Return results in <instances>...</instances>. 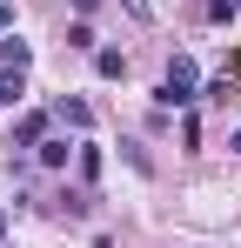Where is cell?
I'll use <instances>...</instances> for the list:
<instances>
[{
	"mask_svg": "<svg viewBox=\"0 0 241 248\" xmlns=\"http://www.w3.org/2000/svg\"><path fill=\"white\" fill-rule=\"evenodd\" d=\"M27 101V67H0V108H20Z\"/></svg>",
	"mask_w": 241,
	"mask_h": 248,
	"instance_id": "7a4b0ae2",
	"label": "cell"
},
{
	"mask_svg": "<svg viewBox=\"0 0 241 248\" xmlns=\"http://www.w3.org/2000/svg\"><path fill=\"white\" fill-rule=\"evenodd\" d=\"M154 101L167 108V114H174V108H195V101H201V74H195V61H188V54H174V61H167V74H161Z\"/></svg>",
	"mask_w": 241,
	"mask_h": 248,
	"instance_id": "6da1fadb",
	"label": "cell"
},
{
	"mask_svg": "<svg viewBox=\"0 0 241 248\" xmlns=\"http://www.w3.org/2000/svg\"><path fill=\"white\" fill-rule=\"evenodd\" d=\"M7 27H14V7H7V0H0V34H7Z\"/></svg>",
	"mask_w": 241,
	"mask_h": 248,
	"instance_id": "8fae6325",
	"label": "cell"
},
{
	"mask_svg": "<svg viewBox=\"0 0 241 248\" xmlns=\"http://www.w3.org/2000/svg\"><path fill=\"white\" fill-rule=\"evenodd\" d=\"M60 121H67V127H80V134H87V127H94V108H87L80 94H67V101H60Z\"/></svg>",
	"mask_w": 241,
	"mask_h": 248,
	"instance_id": "5b68a950",
	"label": "cell"
},
{
	"mask_svg": "<svg viewBox=\"0 0 241 248\" xmlns=\"http://www.w3.org/2000/svg\"><path fill=\"white\" fill-rule=\"evenodd\" d=\"M74 168H80V181H94V174H101V148L80 141V148H74Z\"/></svg>",
	"mask_w": 241,
	"mask_h": 248,
	"instance_id": "52a82bcc",
	"label": "cell"
},
{
	"mask_svg": "<svg viewBox=\"0 0 241 248\" xmlns=\"http://www.w3.org/2000/svg\"><path fill=\"white\" fill-rule=\"evenodd\" d=\"M67 47H80V54H94L101 41H94V27H87V20H74V27H67Z\"/></svg>",
	"mask_w": 241,
	"mask_h": 248,
	"instance_id": "9c48e42d",
	"label": "cell"
},
{
	"mask_svg": "<svg viewBox=\"0 0 241 248\" xmlns=\"http://www.w3.org/2000/svg\"><path fill=\"white\" fill-rule=\"evenodd\" d=\"M40 168H67V141H54V134H40Z\"/></svg>",
	"mask_w": 241,
	"mask_h": 248,
	"instance_id": "ba28073f",
	"label": "cell"
},
{
	"mask_svg": "<svg viewBox=\"0 0 241 248\" xmlns=\"http://www.w3.org/2000/svg\"><path fill=\"white\" fill-rule=\"evenodd\" d=\"M120 7H127L134 20H154V7H148V0H120Z\"/></svg>",
	"mask_w": 241,
	"mask_h": 248,
	"instance_id": "30bf717a",
	"label": "cell"
},
{
	"mask_svg": "<svg viewBox=\"0 0 241 248\" xmlns=\"http://www.w3.org/2000/svg\"><path fill=\"white\" fill-rule=\"evenodd\" d=\"M235 14H241V0H235Z\"/></svg>",
	"mask_w": 241,
	"mask_h": 248,
	"instance_id": "4fadbf2b",
	"label": "cell"
},
{
	"mask_svg": "<svg viewBox=\"0 0 241 248\" xmlns=\"http://www.w3.org/2000/svg\"><path fill=\"white\" fill-rule=\"evenodd\" d=\"M228 148H235V155H241V134H235V141H228Z\"/></svg>",
	"mask_w": 241,
	"mask_h": 248,
	"instance_id": "7c38bea8",
	"label": "cell"
},
{
	"mask_svg": "<svg viewBox=\"0 0 241 248\" xmlns=\"http://www.w3.org/2000/svg\"><path fill=\"white\" fill-rule=\"evenodd\" d=\"M27 61H34V47H27L14 27H7V41H0V67H27Z\"/></svg>",
	"mask_w": 241,
	"mask_h": 248,
	"instance_id": "277c9868",
	"label": "cell"
},
{
	"mask_svg": "<svg viewBox=\"0 0 241 248\" xmlns=\"http://www.w3.org/2000/svg\"><path fill=\"white\" fill-rule=\"evenodd\" d=\"M40 134H47V114H20V127H14V148H40Z\"/></svg>",
	"mask_w": 241,
	"mask_h": 248,
	"instance_id": "8992f818",
	"label": "cell"
},
{
	"mask_svg": "<svg viewBox=\"0 0 241 248\" xmlns=\"http://www.w3.org/2000/svg\"><path fill=\"white\" fill-rule=\"evenodd\" d=\"M94 74H101V81H120V74H127V54H120V47H94Z\"/></svg>",
	"mask_w": 241,
	"mask_h": 248,
	"instance_id": "3957f363",
	"label": "cell"
}]
</instances>
